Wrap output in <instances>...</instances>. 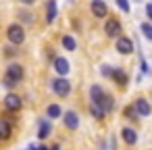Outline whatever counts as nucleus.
I'll use <instances>...</instances> for the list:
<instances>
[{"label": "nucleus", "instance_id": "nucleus-1", "mask_svg": "<svg viewBox=\"0 0 152 150\" xmlns=\"http://www.w3.org/2000/svg\"><path fill=\"white\" fill-rule=\"evenodd\" d=\"M23 75H25L23 67H21V65H17V63H11V65L7 67V71H4L2 83H4L7 88H15V86L23 79Z\"/></svg>", "mask_w": 152, "mask_h": 150}, {"label": "nucleus", "instance_id": "nucleus-2", "mask_svg": "<svg viewBox=\"0 0 152 150\" xmlns=\"http://www.w3.org/2000/svg\"><path fill=\"white\" fill-rule=\"evenodd\" d=\"M7 38H9V42L13 46H21L25 42V29H23V25H19V23L9 25L7 27Z\"/></svg>", "mask_w": 152, "mask_h": 150}, {"label": "nucleus", "instance_id": "nucleus-3", "mask_svg": "<svg viewBox=\"0 0 152 150\" xmlns=\"http://www.w3.org/2000/svg\"><path fill=\"white\" fill-rule=\"evenodd\" d=\"M121 21L119 19H115V17H108L106 19V23H104V34L108 36V38H119L121 36Z\"/></svg>", "mask_w": 152, "mask_h": 150}, {"label": "nucleus", "instance_id": "nucleus-4", "mask_svg": "<svg viewBox=\"0 0 152 150\" xmlns=\"http://www.w3.org/2000/svg\"><path fill=\"white\" fill-rule=\"evenodd\" d=\"M52 92H54L56 96H61V98L69 96V92H71V81H67L65 77L54 79V81H52Z\"/></svg>", "mask_w": 152, "mask_h": 150}, {"label": "nucleus", "instance_id": "nucleus-5", "mask_svg": "<svg viewBox=\"0 0 152 150\" xmlns=\"http://www.w3.org/2000/svg\"><path fill=\"white\" fill-rule=\"evenodd\" d=\"M92 15L98 17V19L108 17V7H106L104 0H92Z\"/></svg>", "mask_w": 152, "mask_h": 150}, {"label": "nucleus", "instance_id": "nucleus-6", "mask_svg": "<svg viewBox=\"0 0 152 150\" xmlns=\"http://www.w3.org/2000/svg\"><path fill=\"white\" fill-rule=\"evenodd\" d=\"M52 65H54V71H56L61 77H65V75L71 71V65H69V61H67L65 56H56Z\"/></svg>", "mask_w": 152, "mask_h": 150}, {"label": "nucleus", "instance_id": "nucleus-7", "mask_svg": "<svg viewBox=\"0 0 152 150\" xmlns=\"http://www.w3.org/2000/svg\"><path fill=\"white\" fill-rule=\"evenodd\" d=\"M117 50L121 54H131L133 52V42L129 38H125V36H119L117 38Z\"/></svg>", "mask_w": 152, "mask_h": 150}, {"label": "nucleus", "instance_id": "nucleus-8", "mask_svg": "<svg viewBox=\"0 0 152 150\" xmlns=\"http://www.w3.org/2000/svg\"><path fill=\"white\" fill-rule=\"evenodd\" d=\"M4 106L15 113V110H19V108L23 106V100H21V96H17V94H9V96H4Z\"/></svg>", "mask_w": 152, "mask_h": 150}, {"label": "nucleus", "instance_id": "nucleus-9", "mask_svg": "<svg viewBox=\"0 0 152 150\" xmlns=\"http://www.w3.org/2000/svg\"><path fill=\"white\" fill-rule=\"evenodd\" d=\"M133 108L137 110L140 117H148V115L152 113V106H150V102H148L146 98H137V100L133 102Z\"/></svg>", "mask_w": 152, "mask_h": 150}, {"label": "nucleus", "instance_id": "nucleus-10", "mask_svg": "<svg viewBox=\"0 0 152 150\" xmlns=\"http://www.w3.org/2000/svg\"><path fill=\"white\" fill-rule=\"evenodd\" d=\"M102 98H104V90H102V86H92V88H90V104L100 106Z\"/></svg>", "mask_w": 152, "mask_h": 150}, {"label": "nucleus", "instance_id": "nucleus-11", "mask_svg": "<svg viewBox=\"0 0 152 150\" xmlns=\"http://www.w3.org/2000/svg\"><path fill=\"white\" fill-rule=\"evenodd\" d=\"M110 79H113L121 90H125V88H127V73H125V71H121V69H113Z\"/></svg>", "mask_w": 152, "mask_h": 150}, {"label": "nucleus", "instance_id": "nucleus-12", "mask_svg": "<svg viewBox=\"0 0 152 150\" xmlns=\"http://www.w3.org/2000/svg\"><path fill=\"white\" fill-rule=\"evenodd\" d=\"M63 121H65V125H67L69 129H77V127H79V117H77L75 110H67V113L63 115Z\"/></svg>", "mask_w": 152, "mask_h": 150}, {"label": "nucleus", "instance_id": "nucleus-13", "mask_svg": "<svg viewBox=\"0 0 152 150\" xmlns=\"http://www.w3.org/2000/svg\"><path fill=\"white\" fill-rule=\"evenodd\" d=\"M121 138H123V142H125V144L133 146V144L137 142V131H135V129H131V127H123V129H121Z\"/></svg>", "mask_w": 152, "mask_h": 150}, {"label": "nucleus", "instance_id": "nucleus-14", "mask_svg": "<svg viewBox=\"0 0 152 150\" xmlns=\"http://www.w3.org/2000/svg\"><path fill=\"white\" fill-rule=\"evenodd\" d=\"M11 135H13V125H11V121H7V119H0V140H11Z\"/></svg>", "mask_w": 152, "mask_h": 150}, {"label": "nucleus", "instance_id": "nucleus-15", "mask_svg": "<svg viewBox=\"0 0 152 150\" xmlns=\"http://www.w3.org/2000/svg\"><path fill=\"white\" fill-rule=\"evenodd\" d=\"M56 19V2L54 0H48V4H46V23H54Z\"/></svg>", "mask_w": 152, "mask_h": 150}, {"label": "nucleus", "instance_id": "nucleus-16", "mask_svg": "<svg viewBox=\"0 0 152 150\" xmlns=\"http://www.w3.org/2000/svg\"><path fill=\"white\" fill-rule=\"evenodd\" d=\"M113 106H115L113 96L104 92V98H102V102H100V108H102V110H104V115H106V113H110V110H113Z\"/></svg>", "mask_w": 152, "mask_h": 150}, {"label": "nucleus", "instance_id": "nucleus-17", "mask_svg": "<svg viewBox=\"0 0 152 150\" xmlns=\"http://www.w3.org/2000/svg\"><path fill=\"white\" fill-rule=\"evenodd\" d=\"M46 115H48V119H58V117L63 115V110H61L58 104H50V106L46 108Z\"/></svg>", "mask_w": 152, "mask_h": 150}, {"label": "nucleus", "instance_id": "nucleus-18", "mask_svg": "<svg viewBox=\"0 0 152 150\" xmlns=\"http://www.w3.org/2000/svg\"><path fill=\"white\" fill-rule=\"evenodd\" d=\"M50 135V123L48 121H40V131H38V138L40 140H46Z\"/></svg>", "mask_w": 152, "mask_h": 150}, {"label": "nucleus", "instance_id": "nucleus-19", "mask_svg": "<svg viewBox=\"0 0 152 150\" xmlns=\"http://www.w3.org/2000/svg\"><path fill=\"white\" fill-rule=\"evenodd\" d=\"M63 48H65V50H75V48H77L73 36H65V38H63Z\"/></svg>", "mask_w": 152, "mask_h": 150}, {"label": "nucleus", "instance_id": "nucleus-20", "mask_svg": "<svg viewBox=\"0 0 152 150\" xmlns=\"http://www.w3.org/2000/svg\"><path fill=\"white\" fill-rule=\"evenodd\" d=\"M123 115H125L127 119H131V121H135V119L140 117V115H137V110L133 108V104H131V106H125V110H123Z\"/></svg>", "mask_w": 152, "mask_h": 150}, {"label": "nucleus", "instance_id": "nucleus-21", "mask_svg": "<svg viewBox=\"0 0 152 150\" xmlns=\"http://www.w3.org/2000/svg\"><path fill=\"white\" fill-rule=\"evenodd\" d=\"M140 29H142V34H144L148 40H152V23H142Z\"/></svg>", "mask_w": 152, "mask_h": 150}, {"label": "nucleus", "instance_id": "nucleus-22", "mask_svg": "<svg viewBox=\"0 0 152 150\" xmlns=\"http://www.w3.org/2000/svg\"><path fill=\"white\" fill-rule=\"evenodd\" d=\"M90 110H92V115H94L96 119H102V117H104V110H102L100 106H96V104H90Z\"/></svg>", "mask_w": 152, "mask_h": 150}, {"label": "nucleus", "instance_id": "nucleus-23", "mask_svg": "<svg viewBox=\"0 0 152 150\" xmlns=\"http://www.w3.org/2000/svg\"><path fill=\"white\" fill-rule=\"evenodd\" d=\"M117 7L123 11V13H129L131 9H129V2H127V0H117Z\"/></svg>", "mask_w": 152, "mask_h": 150}, {"label": "nucleus", "instance_id": "nucleus-24", "mask_svg": "<svg viewBox=\"0 0 152 150\" xmlns=\"http://www.w3.org/2000/svg\"><path fill=\"white\" fill-rule=\"evenodd\" d=\"M4 56H9V59L17 56V50H15V46H7V48H4Z\"/></svg>", "mask_w": 152, "mask_h": 150}, {"label": "nucleus", "instance_id": "nucleus-25", "mask_svg": "<svg viewBox=\"0 0 152 150\" xmlns=\"http://www.w3.org/2000/svg\"><path fill=\"white\" fill-rule=\"evenodd\" d=\"M100 73H102V75H104V77H110V75H113V69H110V67H108V65H104V67H102V69H100Z\"/></svg>", "mask_w": 152, "mask_h": 150}, {"label": "nucleus", "instance_id": "nucleus-26", "mask_svg": "<svg viewBox=\"0 0 152 150\" xmlns=\"http://www.w3.org/2000/svg\"><path fill=\"white\" fill-rule=\"evenodd\" d=\"M146 17H148V21L152 23V2H150V4H146Z\"/></svg>", "mask_w": 152, "mask_h": 150}, {"label": "nucleus", "instance_id": "nucleus-27", "mask_svg": "<svg viewBox=\"0 0 152 150\" xmlns=\"http://www.w3.org/2000/svg\"><path fill=\"white\" fill-rule=\"evenodd\" d=\"M21 2H23V4H27V7H29V4H34V2H36V0H21Z\"/></svg>", "mask_w": 152, "mask_h": 150}, {"label": "nucleus", "instance_id": "nucleus-28", "mask_svg": "<svg viewBox=\"0 0 152 150\" xmlns=\"http://www.w3.org/2000/svg\"><path fill=\"white\" fill-rule=\"evenodd\" d=\"M48 150H58V146H52V148H48Z\"/></svg>", "mask_w": 152, "mask_h": 150}]
</instances>
